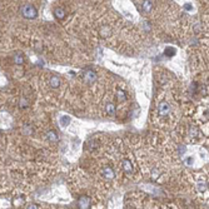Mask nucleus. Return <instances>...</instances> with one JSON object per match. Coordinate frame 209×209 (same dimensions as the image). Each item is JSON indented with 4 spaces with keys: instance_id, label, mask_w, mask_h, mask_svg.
Masks as SVG:
<instances>
[{
    "instance_id": "4468645a",
    "label": "nucleus",
    "mask_w": 209,
    "mask_h": 209,
    "mask_svg": "<svg viewBox=\"0 0 209 209\" xmlns=\"http://www.w3.org/2000/svg\"><path fill=\"white\" fill-rule=\"evenodd\" d=\"M198 190L201 192V193H206L207 190H208V188H207V184L204 183V182H201V183H198Z\"/></svg>"
},
{
    "instance_id": "423d86ee",
    "label": "nucleus",
    "mask_w": 209,
    "mask_h": 209,
    "mask_svg": "<svg viewBox=\"0 0 209 209\" xmlns=\"http://www.w3.org/2000/svg\"><path fill=\"white\" fill-rule=\"evenodd\" d=\"M121 167H123V170L125 172V173H133V165H131V163L129 162V160H126V159H124L123 162H121Z\"/></svg>"
},
{
    "instance_id": "39448f33",
    "label": "nucleus",
    "mask_w": 209,
    "mask_h": 209,
    "mask_svg": "<svg viewBox=\"0 0 209 209\" xmlns=\"http://www.w3.org/2000/svg\"><path fill=\"white\" fill-rule=\"evenodd\" d=\"M102 174H103V177L106 178V179H113V178L115 177V173H114L113 168H110V167H105L104 169L102 170Z\"/></svg>"
},
{
    "instance_id": "6e6552de",
    "label": "nucleus",
    "mask_w": 209,
    "mask_h": 209,
    "mask_svg": "<svg viewBox=\"0 0 209 209\" xmlns=\"http://www.w3.org/2000/svg\"><path fill=\"white\" fill-rule=\"evenodd\" d=\"M153 8V1H143L142 3V10L143 13H149Z\"/></svg>"
},
{
    "instance_id": "20e7f679",
    "label": "nucleus",
    "mask_w": 209,
    "mask_h": 209,
    "mask_svg": "<svg viewBox=\"0 0 209 209\" xmlns=\"http://www.w3.org/2000/svg\"><path fill=\"white\" fill-rule=\"evenodd\" d=\"M84 80L88 84H93L97 80V74L94 72H92V70H88V72L84 73Z\"/></svg>"
},
{
    "instance_id": "dca6fc26",
    "label": "nucleus",
    "mask_w": 209,
    "mask_h": 209,
    "mask_svg": "<svg viewBox=\"0 0 209 209\" xmlns=\"http://www.w3.org/2000/svg\"><path fill=\"white\" fill-rule=\"evenodd\" d=\"M31 131H33V130H31V128H30L29 125H25V126L23 128V133H24V134H31Z\"/></svg>"
},
{
    "instance_id": "f03ea898",
    "label": "nucleus",
    "mask_w": 209,
    "mask_h": 209,
    "mask_svg": "<svg viewBox=\"0 0 209 209\" xmlns=\"http://www.w3.org/2000/svg\"><path fill=\"white\" fill-rule=\"evenodd\" d=\"M90 198L84 196V197H80L79 201H78V207L79 209H89L90 208Z\"/></svg>"
},
{
    "instance_id": "1a4fd4ad",
    "label": "nucleus",
    "mask_w": 209,
    "mask_h": 209,
    "mask_svg": "<svg viewBox=\"0 0 209 209\" xmlns=\"http://www.w3.org/2000/svg\"><path fill=\"white\" fill-rule=\"evenodd\" d=\"M49 84H50V87H51V88H58V87L60 85V78H59V77H56V75L51 77V78H50V80H49Z\"/></svg>"
},
{
    "instance_id": "6ab92c4d",
    "label": "nucleus",
    "mask_w": 209,
    "mask_h": 209,
    "mask_svg": "<svg viewBox=\"0 0 209 209\" xmlns=\"http://www.w3.org/2000/svg\"><path fill=\"white\" fill-rule=\"evenodd\" d=\"M26 209H39V208H38V206H35V204H30V206H28Z\"/></svg>"
},
{
    "instance_id": "9b49d317",
    "label": "nucleus",
    "mask_w": 209,
    "mask_h": 209,
    "mask_svg": "<svg viewBox=\"0 0 209 209\" xmlns=\"http://www.w3.org/2000/svg\"><path fill=\"white\" fill-rule=\"evenodd\" d=\"M116 99H118V102L123 103V102L126 100V94H125L123 90H118V92H116Z\"/></svg>"
},
{
    "instance_id": "a211bd4d",
    "label": "nucleus",
    "mask_w": 209,
    "mask_h": 209,
    "mask_svg": "<svg viewBox=\"0 0 209 209\" xmlns=\"http://www.w3.org/2000/svg\"><path fill=\"white\" fill-rule=\"evenodd\" d=\"M174 51H175V49H174V48H167V49H165V54L168 53V55H173V54H174Z\"/></svg>"
},
{
    "instance_id": "9d476101",
    "label": "nucleus",
    "mask_w": 209,
    "mask_h": 209,
    "mask_svg": "<svg viewBox=\"0 0 209 209\" xmlns=\"http://www.w3.org/2000/svg\"><path fill=\"white\" fill-rule=\"evenodd\" d=\"M54 15L58 18V19H64L65 18V10L63 8H56L54 10Z\"/></svg>"
},
{
    "instance_id": "f8f14e48",
    "label": "nucleus",
    "mask_w": 209,
    "mask_h": 209,
    "mask_svg": "<svg viewBox=\"0 0 209 209\" xmlns=\"http://www.w3.org/2000/svg\"><path fill=\"white\" fill-rule=\"evenodd\" d=\"M14 62H15L16 64H19V65L24 64V56H23V54H21V53H16L15 56H14Z\"/></svg>"
},
{
    "instance_id": "7ed1b4c3",
    "label": "nucleus",
    "mask_w": 209,
    "mask_h": 209,
    "mask_svg": "<svg viewBox=\"0 0 209 209\" xmlns=\"http://www.w3.org/2000/svg\"><path fill=\"white\" fill-rule=\"evenodd\" d=\"M158 113L160 115H168L170 113V104L167 102H162L158 106Z\"/></svg>"
},
{
    "instance_id": "ddd939ff",
    "label": "nucleus",
    "mask_w": 209,
    "mask_h": 209,
    "mask_svg": "<svg viewBox=\"0 0 209 209\" xmlns=\"http://www.w3.org/2000/svg\"><path fill=\"white\" fill-rule=\"evenodd\" d=\"M105 110H106V113H108L109 115H113V114L115 113V105L113 104V103H108Z\"/></svg>"
},
{
    "instance_id": "2eb2a0df",
    "label": "nucleus",
    "mask_w": 209,
    "mask_h": 209,
    "mask_svg": "<svg viewBox=\"0 0 209 209\" xmlns=\"http://www.w3.org/2000/svg\"><path fill=\"white\" fill-rule=\"evenodd\" d=\"M60 121H62V125H68L69 121H70V118H69V116H63V118L60 119Z\"/></svg>"
},
{
    "instance_id": "f257e3e1",
    "label": "nucleus",
    "mask_w": 209,
    "mask_h": 209,
    "mask_svg": "<svg viewBox=\"0 0 209 209\" xmlns=\"http://www.w3.org/2000/svg\"><path fill=\"white\" fill-rule=\"evenodd\" d=\"M20 13L21 15L25 18V19H35L38 16V10L34 5L31 4H24L21 8H20Z\"/></svg>"
},
{
    "instance_id": "f3484780",
    "label": "nucleus",
    "mask_w": 209,
    "mask_h": 209,
    "mask_svg": "<svg viewBox=\"0 0 209 209\" xmlns=\"http://www.w3.org/2000/svg\"><path fill=\"white\" fill-rule=\"evenodd\" d=\"M20 108H26V106H28V100H26V99H25V98H21V99H20Z\"/></svg>"
},
{
    "instance_id": "0eeeda50",
    "label": "nucleus",
    "mask_w": 209,
    "mask_h": 209,
    "mask_svg": "<svg viewBox=\"0 0 209 209\" xmlns=\"http://www.w3.org/2000/svg\"><path fill=\"white\" fill-rule=\"evenodd\" d=\"M58 139H59V137H58V134L55 131L50 130V131L46 133V140H49L51 143H55V142H58Z\"/></svg>"
}]
</instances>
